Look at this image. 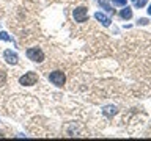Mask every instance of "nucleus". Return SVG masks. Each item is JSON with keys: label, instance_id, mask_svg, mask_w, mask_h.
<instances>
[{"label": "nucleus", "instance_id": "nucleus-1", "mask_svg": "<svg viewBox=\"0 0 151 141\" xmlns=\"http://www.w3.org/2000/svg\"><path fill=\"white\" fill-rule=\"evenodd\" d=\"M27 56H28V60L33 61V63H42L46 58L44 52H42L40 47H30V49H27Z\"/></svg>", "mask_w": 151, "mask_h": 141}, {"label": "nucleus", "instance_id": "nucleus-2", "mask_svg": "<svg viewBox=\"0 0 151 141\" xmlns=\"http://www.w3.org/2000/svg\"><path fill=\"white\" fill-rule=\"evenodd\" d=\"M38 78H40L38 74L33 72V70H30V72H25L24 75L19 77V83H21L22 86H33V85H36Z\"/></svg>", "mask_w": 151, "mask_h": 141}, {"label": "nucleus", "instance_id": "nucleus-3", "mask_svg": "<svg viewBox=\"0 0 151 141\" xmlns=\"http://www.w3.org/2000/svg\"><path fill=\"white\" fill-rule=\"evenodd\" d=\"M49 82L52 85H55L57 88H61L66 83V75L61 70H54V72L49 74Z\"/></svg>", "mask_w": 151, "mask_h": 141}, {"label": "nucleus", "instance_id": "nucleus-4", "mask_svg": "<svg viewBox=\"0 0 151 141\" xmlns=\"http://www.w3.org/2000/svg\"><path fill=\"white\" fill-rule=\"evenodd\" d=\"M73 17H74V21L76 22H87L88 21V14H87V8L85 6H77L73 11Z\"/></svg>", "mask_w": 151, "mask_h": 141}, {"label": "nucleus", "instance_id": "nucleus-5", "mask_svg": "<svg viewBox=\"0 0 151 141\" xmlns=\"http://www.w3.org/2000/svg\"><path fill=\"white\" fill-rule=\"evenodd\" d=\"M3 60L6 61L8 64H17L19 63V56L16 52H13L11 49H6L3 52Z\"/></svg>", "mask_w": 151, "mask_h": 141}, {"label": "nucleus", "instance_id": "nucleus-6", "mask_svg": "<svg viewBox=\"0 0 151 141\" xmlns=\"http://www.w3.org/2000/svg\"><path fill=\"white\" fill-rule=\"evenodd\" d=\"M94 19H96L98 22H101L104 27H109V25H110V22H112V19H110V17L106 16L104 13H99V11L94 14Z\"/></svg>", "mask_w": 151, "mask_h": 141}, {"label": "nucleus", "instance_id": "nucleus-7", "mask_svg": "<svg viewBox=\"0 0 151 141\" xmlns=\"http://www.w3.org/2000/svg\"><path fill=\"white\" fill-rule=\"evenodd\" d=\"M104 116H107V118H113L116 115V107H113V105H107V107H104Z\"/></svg>", "mask_w": 151, "mask_h": 141}, {"label": "nucleus", "instance_id": "nucleus-8", "mask_svg": "<svg viewBox=\"0 0 151 141\" xmlns=\"http://www.w3.org/2000/svg\"><path fill=\"white\" fill-rule=\"evenodd\" d=\"M120 16H121V19H131L132 17V9L129 6H124V8L121 9Z\"/></svg>", "mask_w": 151, "mask_h": 141}, {"label": "nucleus", "instance_id": "nucleus-9", "mask_svg": "<svg viewBox=\"0 0 151 141\" xmlns=\"http://www.w3.org/2000/svg\"><path fill=\"white\" fill-rule=\"evenodd\" d=\"M99 5H101V6H102L104 9H106L107 13H115V9H113V8L110 6V5H109L107 0H99Z\"/></svg>", "mask_w": 151, "mask_h": 141}, {"label": "nucleus", "instance_id": "nucleus-10", "mask_svg": "<svg viewBox=\"0 0 151 141\" xmlns=\"http://www.w3.org/2000/svg\"><path fill=\"white\" fill-rule=\"evenodd\" d=\"M6 85V70L0 69V88Z\"/></svg>", "mask_w": 151, "mask_h": 141}, {"label": "nucleus", "instance_id": "nucleus-11", "mask_svg": "<svg viewBox=\"0 0 151 141\" xmlns=\"http://www.w3.org/2000/svg\"><path fill=\"white\" fill-rule=\"evenodd\" d=\"M0 39H2V41H8V42H11V41H13V38L9 36L6 31H0Z\"/></svg>", "mask_w": 151, "mask_h": 141}, {"label": "nucleus", "instance_id": "nucleus-12", "mask_svg": "<svg viewBox=\"0 0 151 141\" xmlns=\"http://www.w3.org/2000/svg\"><path fill=\"white\" fill-rule=\"evenodd\" d=\"M146 2H148V0H135L134 6L135 8H142V6H145V5H146Z\"/></svg>", "mask_w": 151, "mask_h": 141}, {"label": "nucleus", "instance_id": "nucleus-13", "mask_svg": "<svg viewBox=\"0 0 151 141\" xmlns=\"http://www.w3.org/2000/svg\"><path fill=\"white\" fill-rule=\"evenodd\" d=\"M113 5H116V6H126L127 0H112Z\"/></svg>", "mask_w": 151, "mask_h": 141}, {"label": "nucleus", "instance_id": "nucleus-14", "mask_svg": "<svg viewBox=\"0 0 151 141\" xmlns=\"http://www.w3.org/2000/svg\"><path fill=\"white\" fill-rule=\"evenodd\" d=\"M137 22H139L140 25H146V24H148V19H145V17H143V19H139Z\"/></svg>", "mask_w": 151, "mask_h": 141}, {"label": "nucleus", "instance_id": "nucleus-15", "mask_svg": "<svg viewBox=\"0 0 151 141\" xmlns=\"http://www.w3.org/2000/svg\"><path fill=\"white\" fill-rule=\"evenodd\" d=\"M3 136H5V135H3V132L0 130V138H3Z\"/></svg>", "mask_w": 151, "mask_h": 141}, {"label": "nucleus", "instance_id": "nucleus-16", "mask_svg": "<svg viewBox=\"0 0 151 141\" xmlns=\"http://www.w3.org/2000/svg\"><path fill=\"white\" fill-rule=\"evenodd\" d=\"M148 14H151V5H150V8H148Z\"/></svg>", "mask_w": 151, "mask_h": 141}, {"label": "nucleus", "instance_id": "nucleus-17", "mask_svg": "<svg viewBox=\"0 0 151 141\" xmlns=\"http://www.w3.org/2000/svg\"><path fill=\"white\" fill-rule=\"evenodd\" d=\"M132 2H135V0H132Z\"/></svg>", "mask_w": 151, "mask_h": 141}]
</instances>
